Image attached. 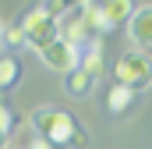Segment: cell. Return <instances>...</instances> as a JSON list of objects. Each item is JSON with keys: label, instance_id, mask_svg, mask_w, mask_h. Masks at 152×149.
I'll return each instance as SVG.
<instances>
[{"label": "cell", "instance_id": "6da1fadb", "mask_svg": "<svg viewBox=\"0 0 152 149\" xmlns=\"http://www.w3.org/2000/svg\"><path fill=\"white\" fill-rule=\"evenodd\" d=\"M28 121H32V131H36L39 139H46L53 149H71L78 121L67 110H60V107H39V110H32Z\"/></svg>", "mask_w": 152, "mask_h": 149}, {"label": "cell", "instance_id": "7a4b0ae2", "mask_svg": "<svg viewBox=\"0 0 152 149\" xmlns=\"http://www.w3.org/2000/svg\"><path fill=\"white\" fill-rule=\"evenodd\" d=\"M113 78H117V85H124V89H145L152 82V57L145 53V50H124L120 57H117V64H113Z\"/></svg>", "mask_w": 152, "mask_h": 149}, {"label": "cell", "instance_id": "3957f363", "mask_svg": "<svg viewBox=\"0 0 152 149\" xmlns=\"http://www.w3.org/2000/svg\"><path fill=\"white\" fill-rule=\"evenodd\" d=\"M21 36H25V46H36V50L50 46V43L57 39V18L39 4V7H32V11L21 18Z\"/></svg>", "mask_w": 152, "mask_h": 149}, {"label": "cell", "instance_id": "277c9868", "mask_svg": "<svg viewBox=\"0 0 152 149\" xmlns=\"http://www.w3.org/2000/svg\"><path fill=\"white\" fill-rule=\"evenodd\" d=\"M39 57H42V64H46L50 71H57V74H71L78 64H81V50L71 46V43H64V39H53L50 46H42Z\"/></svg>", "mask_w": 152, "mask_h": 149}, {"label": "cell", "instance_id": "5b68a950", "mask_svg": "<svg viewBox=\"0 0 152 149\" xmlns=\"http://www.w3.org/2000/svg\"><path fill=\"white\" fill-rule=\"evenodd\" d=\"M127 36L134 39V50H152V4H138L131 21H127Z\"/></svg>", "mask_w": 152, "mask_h": 149}, {"label": "cell", "instance_id": "8992f818", "mask_svg": "<svg viewBox=\"0 0 152 149\" xmlns=\"http://www.w3.org/2000/svg\"><path fill=\"white\" fill-rule=\"evenodd\" d=\"M57 39H64V43H71V46H81V43L88 39V29H85V18H81L78 4H71L67 14L57 21Z\"/></svg>", "mask_w": 152, "mask_h": 149}, {"label": "cell", "instance_id": "52a82bcc", "mask_svg": "<svg viewBox=\"0 0 152 149\" xmlns=\"http://www.w3.org/2000/svg\"><path fill=\"white\" fill-rule=\"evenodd\" d=\"M78 11H81L85 29H88V36H92V39H103L106 32H110V21H106V14H103V4L85 0V4H78Z\"/></svg>", "mask_w": 152, "mask_h": 149}, {"label": "cell", "instance_id": "ba28073f", "mask_svg": "<svg viewBox=\"0 0 152 149\" xmlns=\"http://www.w3.org/2000/svg\"><path fill=\"white\" fill-rule=\"evenodd\" d=\"M92 89H96V78H92L88 71L75 68L71 74H64V92H67L71 100H85V96H92Z\"/></svg>", "mask_w": 152, "mask_h": 149}, {"label": "cell", "instance_id": "9c48e42d", "mask_svg": "<svg viewBox=\"0 0 152 149\" xmlns=\"http://www.w3.org/2000/svg\"><path fill=\"white\" fill-rule=\"evenodd\" d=\"M81 71H88L96 82H99V74L106 71V60H103V39H92L88 46H85V53H81V64H78Z\"/></svg>", "mask_w": 152, "mask_h": 149}, {"label": "cell", "instance_id": "30bf717a", "mask_svg": "<svg viewBox=\"0 0 152 149\" xmlns=\"http://www.w3.org/2000/svg\"><path fill=\"white\" fill-rule=\"evenodd\" d=\"M134 100H138V92H134V89L113 85V89L106 92V110H110V114H127L131 107H134Z\"/></svg>", "mask_w": 152, "mask_h": 149}, {"label": "cell", "instance_id": "8fae6325", "mask_svg": "<svg viewBox=\"0 0 152 149\" xmlns=\"http://www.w3.org/2000/svg\"><path fill=\"white\" fill-rule=\"evenodd\" d=\"M134 0H110V4H103V14H106V21H110V29H117L120 21H131V14H134Z\"/></svg>", "mask_w": 152, "mask_h": 149}, {"label": "cell", "instance_id": "7c38bea8", "mask_svg": "<svg viewBox=\"0 0 152 149\" xmlns=\"http://www.w3.org/2000/svg\"><path fill=\"white\" fill-rule=\"evenodd\" d=\"M18 82H21V64L14 57H0V92L14 89Z\"/></svg>", "mask_w": 152, "mask_h": 149}, {"label": "cell", "instance_id": "4fadbf2b", "mask_svg": "<svg viewBox=\"0 0 152 149\" xmlns=\"http://www.w3.org/2000/svg\"><path fill=\"white\" fill-rule=\"evenodd\" d=\"M14 124H18V117H14V110L0 100V135L4 139H11V131H14Z\"/></svg>", "mask_w": 152, "mask_h": 149}, {"label": "cell", "instance_id": "5bb4252c", "mask_svg": "<svg viewBox=\"0 0 152 149\" xmlns=\"http://www.w3.org/2000/svg\"><path fill=\"white\" fill-rule=\"evenodd\" d=\"M0 43H7L11 50L25 46V36H21V25H4V39H0Z\"/></svg>", "mask_w": 152, "mask_h": 149}, {"label": "cell", "instance_id": "9a60e30c", "mask_svg": "<svg viewBox=\"0 0 152 149\" xmlns=\"http://www.w3.org/2000/svg\"><path fill=\"white\" fill-rule=\"evenodd\" d=\"M28 149H53L46 139H39V135H32V142H28Z\"/></svg>", "mask_w": 152, "mask_h": 149}, {"label": "cell", "instance_id": "2e32d148", "mask_svg": "<svg viewBox=\"0 0 152 149\" xmlns=\"http://www.w3.org/2000/svg\"><path fill=\"white\" fill-rule=\"evenodd\" d=\"M7 142H11V139H4V135H0V149H7Z\"/></svg>", "mask_w": 152, "mask_h": 149}, {"label": "cell", "instance_id": "e0dca14e", "mask_svg": "<svg viewBox=\"0 0 152 149\" xmlns=\"http://www.w3.org/2000/svg\"><path fill=\"white\" fill-rule=\"evenodd\" d=\"M0 39H4V21H0Z\"/></svg>", "mask_w": 152, "mask_h": 149}]
</instances>
